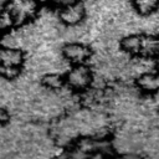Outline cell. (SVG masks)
Instances as JSON below:
<instances>
[{
	"instance_id": "cell-2",
	"label": "cell",
	"mask_w": 159,
	"mask_h": 159,
	"mask_svg": "<svg viewBox=\"0 0 159 159\" xmlns=\"http://www.w3.org/2000/svg\"><path fill=\"white\" fill-rule=\"evenodd\" d=\"M42 5L41 0H5L2 10L9 17L12 29H17L37 20Z\"/></svg>"
},
{
	"instance_id": "cell-8",
	"label": "cell",
	"mask_w": 159,
	"mask_h": 159,
	"mask_svg": "<svg viewBox=\"0 0 159 159\" xmlns=\"http://www.w3.org/2000/svg\"><path fill=\"white\" fill-rule=\"evenodd\" d=\"M41 84L46 91L50 92H58L61 89H65V81L63 75H60L57 72H45V75L41 78Z\"/></svg>"
},
{
	"instance_id": "cell-6",
	"label": "cell",
	"mask_w": 159,
	"mask_h": 159,
	"mask_svg": "<svg viewBox=\"0 0 159 159\" xmlns=\"http://www.w3.org/2000/svg\"><path fill=\"white\" fill-rule=\"evenodd\" d=\"M56 10H57V20L65 27L82 25L87 17V9L83 1L65 5Z\"/></svg>"
},
{
	"instance_id": "cell-9",
	"label": "cell",
	"mask_w": 159,
	"mask_h": 159,
	"mask_svg": "<svg viewBox=\"0 0 159 159\" xmlns=\"http://www.w3.org/2000/svg\"><path fill=\"white\" fill-rule=\"evenodd\" d=\"M130 5L140 16H150L159 10V0H130Z\"/></svg>"
},
{
	"instance_id": "cell-4",
	"label": "cell",
	"mask_w": 159,
	"mask_h": 159,
	"mask_svg": "<svg viewBox=\"0 0 159 159\" xmlns=\"http://www.w3.org/2000/svg\"><path fill=\"white\" fill-rule=\"evenodd\" d=\"M66 89L75 93H83L94 84V71L89 63L70 65V68L63 73Z\"/></svg>"
},
{
	"instance_id": "cell-7",
	"label": "cell",
	"mask_w": 159,
	"mask_h": 159,
	"mask_svg": "<svg viewBox=\"0 0 159 159\" xmlns=\"http://www.w3.org/2000/svg\"><path fill=\"white\" fill-rule=\"evenodd\" d=\"M134 86L139 92L147 96L159 94V70H148L134 77Z\"/></svg>"
},
{
	"instance_id": "cell-10",
	"label": "cell",
	"mask_w": 159,
	"mask_h": 159,
	"mask_svg": "<svg viewBox=\"0 0 159 159\" xmlns=\"http://www.w3.org/2000/svg\"><path fill=\"white\" fill-rule=\"evenodd\" d=\"M41 1H43V0H41ZM78 1H83V0H45V4L50 5L51 7L58 9V7H62L65 5H70L73 2H78Z\"/></svg>"
},
{
	"instance_id": "cell-13",
	"label": "cell",
	"mask_w": 159,
	"mask_h": 159,
	"mask_svg": "<svg viewBox=\"0 0 159 159\" xmlns=\"http://www.w3.org/2000/svg\"><path fill=\"white\" fill-rule=\"evenodd\" d=\"M1 35H2V31H1V29H0V36H1Z\"/></svg>"
},
{
	"instance_id": "cell-11",
	"label": "cell",
	"mask_w": 159,
	"mask_h": 159,
	"mask_svg": "<svg viewBox=\"0 0 159 159\" xmlns=\"http://www.w3.org/2000/svg\"><path fill=\"white\" fill-rule=\"evenodd\" d=\"M10 120V112L2 104H0V127L5 125Z\"/></svg>"
},
{
	"instance_id": "cell-12",
	"label": "cell",
	"mask_w": 159,
	"mask_h": 159,
	"mask_svg": "<svg viewBox=\"0 0 159 159\" xmlns=\"http://www.w3.org/2000/svg\"><path fill=\"white\" fill-rule=\"evenodd\" d=\"M155 67L159 70V58H157V60H155Z\"/></svg>"
},
{
	"instance_id": "cell-3",
	"label": "cell",
	"mask_w": 159,
	"mask_h": 159,
	"mask_svg": "<svg viewBox=\"0 0 159 159\" xmlns=\"http://www.w3.org/2000/svg\"><path fill=\"white\" fill-rule=\"evenodd\" d=\"M26 63L24 48L0 43V76L7 81L16 80Z\"/></svg>"
},
{
	"instance_id": "cell-14",
	"label": "cell",
	"mask_w": 159,
	"mask_h": 159,
	"mask_svg": "<svg viewBox=\"0 0 159 159\" xmlns=\"http://www.w3.org/2000/svg\"><path fill=\"white\" fill-rule=\"evenodd\" d=\"M158 112H159V107H158Z\"/></svg>"
},
{
	"instance_id": "cell-5",
	"label": "cell",
	"mask_w": 159,
	"mask_h": 159,
	"mask_svg": "<svg viewBox=\"0 0 159 159\" xmlns=\"http://www.w3.org/2000/svg\"><path fill=\"white\" fill-rule=\"evenodd\" d=\"M61 56L63 61L68 65H81V63H89L93 50L84 42L72 40L66 41L61 47Z\"/></svg>"
},
{
	"instance_id": "cell-1",
	"label": "cell",
	"mask_w": 159,
	"mask_h": 159,
	"mask_svg": "<svg viewBox=\"0 0 159 159\" xmlns=\"http://www.w3.org/2000/svg\"><path fill=\"white\" fill-rule=\"evenodd\" d=\"M119 48L133 58H159V35L147 32L128 34L119 40Z\"/></svg>"
}]
</instances>
